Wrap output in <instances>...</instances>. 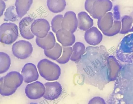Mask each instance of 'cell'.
Wrapping results in <instances>:
<instances>
[{
    "label": "cell",
    "instance_id": "cell-1",
    "mask_svg": "<svg viewBox=\"0 0 133 104\" xmlns=\"http://www.w3.org/2000/svg\"><path fill=\"white\" fill-rule=\"evenodd\" d=\"M87 50L77 62V73L84 83L103 90L110 82L108 58L100 50Z\"/></svg>",
    "mask_w": 133,
    "mask_h": 104
},
{
    "label": "cell",
    "instance_id": "cell-2",
    "mask_svg": "<svg viewBox=\"0 0 133 104\" xmlns=\"http://www.w3.org/2000/svg\"><path fill=\"white\" fill-rule=\"evenodd\" d=\"M108 104H133V63L121 66Z\"/></svg>",
    "mask_w": 133,
    "mask_h": 104
},
{
    "label": "cell",
    "instance_id": "cell-3",
    "mask_svg": "<svg viewBox=\"0 0 133 104\" xmlns=\"http://www.w3.org/2000/svg\"><path fill=\"white\" fill-rule=\"evenodd\" d=\"M23 77L19 73L15 71L8 73L0 80V93L3 96H9L14 94L22 84Z\"/></svg>",
    "mask_w": 133,
    "mask_h": 104
},
{
    "label": "cell",
    "instance_id": "cell-4",
    "mask_svg": "<svg viewBox=\"0 0 133 104\" xmlns=\"http://www.w3.org/2000/svg\"><path fill=\"white\" fill-rule=\"evenodd\" d=\"M37 67L41 76L48 81L58 79L61 74V69L59 66L46 59L39 61Z\"/></svg>",
    "mask_w": 133,
    "mask_h": 104
},
{
    "label": "cell",
    "instance_id": "cell-5",
    "mask_svg": "<svg viewBox=\"0 0 133 104\" xmlns=\"http://www.w3.org/2000/svg\"><path fill=\"white\" fill-rule=\"evenodd\" d=\"M18 35V27L12 23H5L0 27L1 42L6 44H11L17 39Z\"/></svg>",
    "mask_w": 133,
    "mask_h": 104
},
{
    "label": "cell",
    "instance_id": "cell-6",
    "mask_svg": "<svg viewBox=\"0 0 133 104\" xmlns=\"http://www.w3.org/2000/svg\"><path fill=\"white\" fill-rule=\"evenodd\" d=\"M33 50L31 43L24 40H20L16 42L12 47V51L14 55L21 59H24L30 56Z\"/></svg>",
    "mask_w": 133,
    "mask_h": 104
},
{
    "label": "cell",
    "instance_id": "cell-7",
    "mask_svg": "<svg viewBox=\"0 0 133 104\" xmlns=\"http://www.w3.org/2000/svg\"><path fill=\"white\" fill-rule=\"evenodd\" d=\"M50 29L48 21L44 18L35 20L31 25V30L33 34L40 38L45 37Z\"/></svg>",
    "mask_w": 133,
    "mask_h": 104
},
{
    "label": "cell",
    "instance_id": "cell-8",
    "mask_svg": "<svg viewBox=\"0 0 133 104\" xmlns=\"http://www.w3.org/2000/svg\"><path fill=\"white\" fill-rule=\"evenodd\" d=\"M45 92L43 84L37 81L28 84L25 89L26 96L31 99H37L43 96Z\"/></svg>",
    "mask_w": 133,
    "mask_h": 104
},
{
    "label": "cell",
    "instance_id": "cell-9",
    "mask_svg": "<svg viewBox=\"0 0 133 104\" xmlns=\"http://www.w3.org/2000/svg\"><path fill=\"white\" fill-rule=\"evenodd\" d=\"M45 92L43 96L45 99L52 100L57 99L62 92V86L58 82H47L44 84Z\"/></svg>",
    "mask_w": 133,
    "mask_h": 104
},
{
    "label": "cell",
    "instance_id": "cell-10",
    "mask_svg": "<svg viewBox=\"0 0 133 104\" xmlns=\"http://www.w3.org/2000/svg\"><path fill=\"white\" fill-rule=\"evenodd\" d=\"M78 26V20L75 12L72 11L66 12L63 18L62 29L73 33L76 30Z\"/></svg>",
    "mask_w": 133,
    "mask_h": 104
},
{
    "label": "cell",
    "instance_id": "cell-11",
    "mask_svg": "<svg viewBox=\"0 0 133 104\" xmlns=\"http://www.w3.org/2000/svg\"><path fill=\"white\" fill-rule=\"evenodd\" d=\"M24 81L29 83L35 81L38 78L39 74L36 66L33 64L28 63L23 66L21 72Z\"/></svg>",
    "mask_w": 133,
    "mask_h": 104
},
{
    "label": "cell",
    "instance_id": "cell-12",
    "mask_svg": "<svg viewBox=\"0 0 133 104\" xmlns=\"http://www.w3.org/2000/svg\"><path fill=\"white\" fill-rule=\"evenodd\" d=\"M34 20L29 17L23 18L19 23V32L21 36L24 38L30 40L33 38L34 35L31 29V25Z\"/></svg>",
    "mask_w": 133,
    "mask_h": 104
},
{
    "label": "cell",
    "instance_id": "cell-13",
    "mask_svg": "<svg viewBox=\"0 0 133 104\" xmlns=\"http://www.w3.org/2000/svg\"><path fill=\"white\" fill-rule=\"evenodd\" d=\"M108 6L109 3L107 1L94 0L90 14L93 18L98 19L104 15Z\"/></svg>",
    "mask_w": 133,
    "mask_h": 104
},
{
    "label": "cell",
    "instance_id": "cell-14",
    "mask_svg": "<svg viewBox=\"0 0 133 104\" xmlns=\"http://www.w3.org/2000/svg\"><path fill=\"white\" fill-rule=\"evenodd\" d=\"M84 37L86 42L89 44L96 46L101 42L102 36L96 27H93L85 31Z\"/></svg>",
    "mask_w": 133,
    "mask_h": 104
},
{
    "label": "cell",
    "instance_id": "cell-15",
    "mask_svg": "<svg viewBox=\"0 0 133 104\" xmlns=\"http://www.w3.org/2000/svg\"><path fill=\"white\" fill-rule=\"evenodd\" d=\"M56 34L57 41L63 46H71L75 42V37L73 33L67 30L62 29Z\"/></svg>",
    "mask_w": 133,
    "mask_h": 104
},
{
    "label": "cell",
    "instance_id": "cell-16",
    "mask_svg": "<svg viewBox=\"0 0 133 104\" xmlns=\"http://www.w3.org/2000/svg\"><path fill=\"white\" fill-rule=\"evenodd\" d=\"M36 42L37 44L44 50H49L53 48L56 43V40L54 34L49 32L46 36L43 38L36 37Z\"/></svg>",
    "mask_w": 133,
    "mask_h": 104
},
{
    "label": "cell",
    "instance_id": "cell-17",
    "mask_svg": "<svg viewBox=\"0 0 133 104\" xmlns=\"http://www.w3.org/2000/svg\"><path fill=\"white\" fill-rule=\"evenodd\" d=\"M78 27L80 30L87 31L92 27L93 19L85 11H81L78 14Z\"/></svg>",
    "mask_w": 133,
    "mask_h": 104
},
{
    "label": "cell",
    "instance_id": "cell-18",
    "mask_svg": "<svg viewBox=\"0 0 133 104\" xmlns=\"http://www.w3.org/2000/svg\"><path fill=\"white\" fill-rule=\"evenodd\" d=\"M33 1L32 0L15 1L16 10L18 17L21 18L26 14L32 4Z\"/></svg>",
    "mask_w": 133,
    "mask_h": 104
},
{
    "label": "cell",
    "instance_id": "cell-19",
    "mask_svg": "<svg viewBox=\"0 0 133 104\" xmlns=\"http://www.w3.org/2000/svg\"><path fill=\"white\" fill-rule=\"evenodd\" d=\"M72 48L73 51L70 60L78 62L85 52V46L83 43L77 42L73 46Z\"/></svg>",
    "mask_w": 133,
    "mask_h": 104
},
{
    "label": "cell",
    "instance_id": "cell-20",
    "mask_svg": "<svg viewBox=\"0 0 133 104\" xmlns=\"http://www.w3.org/2000/svg\"><path fill=\"white\" fill-rule=\"evenodd\" d=\"M64 0H48L47 5L49 10L52 12L57 13L63 11L66 6Z\"/></svg>",
    "mask_w": 133,
    "mask_h": 104
},
{
    "label": "cell",
    "instance_id": "cell-21",
    "mask_svg": "<svg viewBox=\"0 0 133 104\" xmlns=\"http://www.w3.org/2000/svg\"><path fill=\"white\" fill-rule=\"evenodd\" d=\"M62 47L58 43L56 42L54 47L49 50H44V53L47 57L55 60L59 58L62 54Z\"/></svg>",
    "mask_w": 133,
    "mask_h": 104
},
{
    "label": "cell",
    "instance_id": "cell-22",
    "mask_svg": "<svg viewBox=\"0 0 133 104\" xmlns=\"http://www.w3.org/2000/svg\"><path fill=\"white\" fill-rule=\"evenodd\" d=\"M11 59L7 54L3 52L0 53V73L3 74L9 69L11 64Z\"/></svg>",
    "mask_w": 133,
    "mask_h": 104
},
{
    "label": "cell",
    "instance_id": "cell-23",
    "mask_svg": "<svg viewBox=\"0 0 133 104\" xmlns=\"http://www.w3.org/2000/svg\"><path fill=\"white\" fill-rule=\"evenodd\" d=\"M62 55L56 61L59 63L64 64L68 62L70 59L73 51L72 48L70 46H62Z\"/></svg>",
    "mask_w": 133,
    "mask_h": 104
},
{
    "label": "cell",
    "instance_id": "cell-24",
    "mask_svg": "<svg viewBox=\"0 0 133 104\" xmlns=\"http://www.w3.org/2000/svg\"><path fill=\"white\" fill-rule=\"evenodd\" d=\"M15 9L14 6H10L7 9L4 14V21L14 22L17 20L18 16L15 12Z\"/></svg>",
    "mask_w": 133,
    "mask_h": 104
},
{
    "label": "cell",
    "instance_id": "cell-25",
    "mask_svg": "<svg viewBox=\"0 0 133 104\" xmlns=\"http://www.w3.org/2000/svg\"><path fill=\"white\" fill-rule=\"evenodd\" d=\"M63 15L58 14L52 18L51 23V26L52 31L56 33L59 30L62 29V22Z\"/></svg>",
    "mask_w": 133,
    "mask_h": 104
},
{
    "label": "cell",
    "instance_id": "cell-26",
    "mask_svg": "<svg viewBox=\"0 0 133 104\" xmlns=\"http://www.w3.org/2000/svg\"><path fill=\"white\" fill-rule=\"evenodd\" d=\"M88 104H107L102 98L99 96L94 97L89 101Z\"/></svg>",
    "mask_w": 133,
    "mask_h": 104
},
{
    "label": "cell",
    "instance_id": "cell-27",
    "mask_svg": "<svg viewBox=\"0 0 133 104\" xmlns=\"http://www.w3.org/2000/svg\"><path fill=\"white\" fill-rule=\"evenodd\" d=\"M94 0H87L84 4V7L85 10L90 14L92 8Z\"/></svg>",
    "mask_w": 133,
    "mask_h": 104
},
{
    "label": "cell",
    "instance_id": "cell-28",
    "mask_svg": "<svg viewBox=\"0 0 133 104\" xmlns=\"http://www.w3.org/2000/svg\"><path fill=\"white\" fill-rule=\"evenodd\" d=\"M5 4L3 0H0V15L1 16L3 14L5 8Z\"/></svg>",
    "mask_w": 133,
    "mask_h": 104
},
{
    "label": "cell",
    "instance_id": "cell-29",
    "mask_svg": "<svg viewBox=\"0 0 133 104\" xmlns=\"http://www.w3.org/2000/svg\"><path fill=\"white\" fill-rule=\"evenodd\" d=\"M29 104H38L37 103H31Z\"/></svg>",
    "mask_w": 133,
    "mask_h": 104
}]
</instances>
